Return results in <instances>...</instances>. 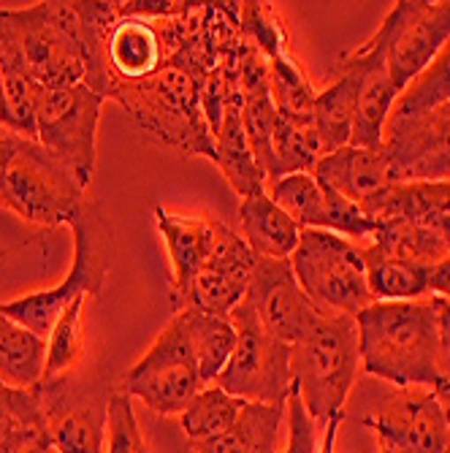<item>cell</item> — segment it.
Returning <instances> with one entry per match:
<instances>
[{
  "label": "cell",
  "instance_id": "1",
  "mask_svg": "<svg viewBox=\"0 0 450 453\" xmlns=\"http://www.w3.org/2000/svg\"><path fill=\"white\" fill-rule=\"evenodd\" d=\"M361 366L396 388H442L437 299L375 302L355 315Z\"/></svg>",
  "mask_w": 450,
  "mask_h": 453
},
{
  "label": "cell",
  "instance_id": "2",
  "mask_svg": "<svg viewBox=\"0 0 450 453\" xmlns=\"http://www.w3.org/2000/svg\"><path fill=\"white\" fill-rule=\"evenodd\" d=\"M0 63L19 68L44 90L81 85L88 55L76 4L0 9Z\"/></svg>",
  "mask_w": 450,
  "mask_h": 453
},
{
  "label": "cell",
  "instance_id": "3",
  "mask_svg": "<svg viewBox=\"0 0 450 453\" xmlns=\"http://www.w3.org/2000/svg\"><path fill=\"white\" fill-rule=\"evenodd\" d=\"M361 372L358 323L350 315L320 312L291 345L294 391L320 429L342 418L345 402Z\"/></svg>",
  "mask_w": 450,
  "mask_h": 453
},
{
  "label": "cell",
  "instance_id": "4",
  "mask_svg": "<svg viewBox=\"0 0 450 453\" xmlns=\"http://www.w3.org/2000/svg\"><path fill=\"white\" fill-rule=\"evenodd\" d=\"M85 188L38 139L0 136V207L33 226L73 223L85 210Z\"/></svg>",
  "mask_w": 450,
  "mask_h": 453
},
{
  "label": "cell",
  "instance_id": "5",
  "mask_svg": "<svg viewBox=\"0 0 450 453\" xmlns=\"http://www.w3.org/2000/svg\"><path fill=\"white\" fill-rule=\"evenodd\" d=\"M291 269L307 299L323 315H350L375 304L361 244L332 231L304 228Z\"/></svg>",
  "mask_w": 450,
  "mask_h": 453
},
{
  "label": "cell",
  "instance_id": "6",
  "mask_svg": "<svg viewBox=\"0 0 450 453\" xmlns=\"http://www.w3.org/2000/svg\"><path fill=\"white\" fill-rule=\"evenodd\" d=\"M71 228H73V264L65 280L50 288V291H35L14 302H0V310L19 326L30 328L41 340H47L52 334V326L57 323V318L79 296L98 299L106 285V274H109L106 228L103 220L98 218V210L85 203V210L79 212Z\"/></svg>",
  "mask_w": 450,
  "mask_h": 453
},
{
  "label": "cell",
  "instance_id": "7",
  "mask_svg": "<svg viewBox=\"0 0 450 453\" xmlns=\"http://www.w3.org/2000/svg\"><path fill=\"white\" fill-rule=\"evenodd\" d=\"M228 318L236 326V348L215 386L244 402L288 404L294 391L291 345L277 340L248 302H241Z\"/></svg>",
  "mask_w": 450,
  "mask_h": 453
},
{
  "label": "cell",
  "instance_id": "8",
  "mask_svg": "<svg viewBox=\"0 0 450 453\" xmlns=\"http://www.w3.org/2000/svg\"><path fill=\"white\" fill-rule=\"evenodd\" d=\"M201 388L207 386L201 383L198 361L190 345L185 318L179 312L119 380L122 394L139 399L147 410L163 418L182 416V410Z\"/></svg>",
  "mask_w": 450,
  "mask_h": 453
},
{
  "label": "cell",
  "instance_id": "9",
  "mask_svg": "<svg viewBox=\"0 0 450 453\" xmlns=\"http://www.w3.org/2000/svg\"><path fill=\"white\" fill-rule=\"evenodd\" d=\"M103 96L90 85L41 90L35 109V139L76 174L88 190L98 160V122Z\"/></svg>",
  "mask_w": 450,
  "mask_h": 453
},
{
  "label": "cell",
  "instance_id": "10",
  "mask_svg": "<svg viewBox=\"0 0 450 453\" xmlns=\"http://www.w3.org/2000/svg\"><path fill=\"white\" fill-rule=\"evenodd\" d=\"M385 50V65L401 90L450 41V0H401L372 35Z\"/></svg>",
  "mask_w": 450,
  "mask_h": 453
},
{
  "label": "cell",
  "instance_id": "11",
  "mask_svg": "<svg viewBox=\"0 0 450 453\" xmlns=\"http://www.w3.org/2000/svg\"><path fill=\"white\" fill-rule=\"evenodd\" d=\"M363 424L375 432L378 453H445L450 440L445 407L434 388H396Z\"/></svg>",
  "mask_w": 450,
  "mask_h": 453
},
{
  "label": "cell",
  "instance_id": "12",
  "mask_svg": "<svg viewBox=\"0 0 450 453\" xmlns=\"http://www.w3.org/2000/svg\"><path fill=\"white\" fill-rule=\"evenodd\" d=\"M256 258L258 256L250 250L248 242L239 236V231L223 223L215 250L210 261L203 264V269L198 272V277L193 280L190 294L179 310L193 307L201 312L228 318L244 299H248L253 272H256Z\"/></svg>",
  "mask_w": 450,
  "mask_h": 453
},
{
  "label": "cell",
  "instance_id": "13",
  "mask_svg": "<svg viewBox=\"0 0 450 453\" xmlns=\"http://www.w3.org/2000/svg\"><path fill=\"white\" fill-rule=\"evenodd\" d=\"M244 302L256 310L258 320L277 340L288 345H294L320 315L301 291L291 261L256 258L253 282Z\"/></svg>",
  "mask_w": 450,
  "mask_h": 453
},
{
  "label": "cell",
  "instance_id": "14",
  "mask_svg": "<svg viewBox=\"0 0 450 453\" xmlns=\"http://www.w3.org/2000/svg\"><path fill=\"white\" fill-rule=\"evenodd\" d=\"M35 396L44 410V424L57 453H103L106 440V402L76 396L71 375L38 383Z\"/></svg>",
  "mask_w": 450,
  "mask_h": 453
},
{
  "label": "cell",
  "instance_id": "15",
  "mask_svg": "<svg viewBox=\"0 0 450 453\" xmlns=\"http://www.w3.org/2000/svg\"><path fill=\"white\" fill-rule=\"evenodd\" d=\"M155 226L163 236L169 253L172 269V304L179 310L190 294V285L210 261L215 244L220 239V220L203 218V215H182L166 207L155 210Z\"/></svg>",
  "mask_w": 450,
  "mask_h": 453
},
{
  "label": "cell",
  "instance_id": "16",
  "mask_svg": "<svg viewBox=\"0 0 450 453\" xmlns=\"http://www.w3.org/2000/svg\"><path fill=\"white\" fill-rule=\"evenodd\" d=\"M361 210L372 220H410L450 250V182H396L361 203Z\"/></svg>",
  "mask_w": 450,
  "mask_h": 453
},
{
  "label": "cell",
  "instance_id": "17",
  "mask_svg": "<svg viewBox=\"0 0 450 453\" xmlns=\"http://www.w3.org/2000/svg\"><path fill=\"white\" fill-rule=\"evenodd\" d=\"M353 55L363 63V81L358 93V106L353 117V134L350 144L363 147V150H380L388 117L393 111V104L399 98V90L385 65V50L378 44L375 38L363 41Z\"/></svg>",
  "mask_w": 450,
  "mask_h": 453
},
{
  "label": "cell",
  "instance_id": "18",
  "mask_svg": "<svg viewBox=\"0 0 450 453\" xmlns=\"http://www.w3.org/2000/svg\"><path fill=\"white\" fill-rule=\"evenodd\" d=\"M312 174L325 185L345 196L353 203H366L383 193L385 188L396 185L391 174V163L388 155L380 150H363V147H342L332 155H325L317 160V166Z\"/></svg>",
  "mask_w": 450,
  "mask_h": 453
},
{
  "label": "cell",
  "instance_id": "19",
  "mask_svg": "<svg viewBox=\"0 0 450 453\" xmlns=\"http://www.w3.org/2000/svg\"><path fill=\"white\" fill-rule=\"evenodd\" d=\"M239 236L258 258L291 261L301 228L288 212L277 207L269 190H261L239 201Z\"/></svg>",
  "mask_w": 450,
  "mask_h": 453
},
{
  "label": "cell",
  "instance_id": "20",
  "mask_svg": "<svg viewBox=\"0 0 450 453\" xmlns=\"http://www.w3.org/2000/svg\"><path fill=\"white\" fill-rule=\"evenodd\" d=\"M212 142H215V163L223 172V177L231 182V188L239 193V198H248L253 193L266 190V174L258 166V160L250 150L248 134L241 126V96L231 98L220 119L212 128Z\"/></svg>",
  "mask_w": 450,
  "mask_h": 453
},
{
  "label": "cell",
  "instance_id": "21",
  "mask_svg": "<svg viewBox=\"0 0 450 453\" xmlns=\"http://www.w3.org/2000/svg\"><path fill=\"white\" fill-rule=\"evenodd\" d=\"M363 71H366L363 63L353 52H347L339 63V76L334 79V85H329L315 96L312 122L329 155L350 144Z\"/></svg>",
  "mask_w": 450,
  "mask_h": 453
},
{
  "label": "cell",
  "instance_id": "22",
  "mask_svg": "<svg viewBox=\"0 0 450 453\" xmlns=\"http://www.w3.org/2000/svg\"><path fill=\"white\" fill-rule=\"evenodd\" d=\"M47 366V340L11 320L0 310V383L17 391H33Z\"/></svg>",
  "mask_w": 450,
  "mask_h": 453
},
{
  "label": "cell",
  "instance_id": "23",
  "mask_svg": "<svg viewBox=\"0 0 450 453\" xmlns=\"http://www.w3.org/2000/svg\"><path fill=\"white\" fill-rule=\"evenodd\" d=\"M285 404L248 402L236 424L207 442H195V453H277Z\"/></svg>",
  "mask_w": 450,
  "mask_h": 453
},
{
  "label": "cell",
  "instance_id": "24",
  "mask_svg": "<svg viewBox=\"0 0 450 453\" xmlns=\"http://www.w3.org/2000/svg\"><path fill=\"white\" fill-rule=\"evenodd\" d=\"M363 250H370L380 258H393V261H413L423 266H434L442 261L450 250L426 228L401 220V218H385L375 220V231L366 239Z\"/></svg>",
  "mask_w": 450,
  "mask_h": 453
},
{
  "label": "cell",
  "instance_id": "25",
  "mask_svg": "<svg viewBox=\"0 0 450 453\" xmlns=\"http://www.w3.org/2000/svg\"><path fill=\"white\" fill-rule=\"evenodd\" d=\"M185 318L190 345L198 361V375L203 386H215L220 372L225 369L233 348H236V326L231 318L212 315V312H201V310H179Z\"/></svg>",
  "mask_w": 450,
  "mask_h": 453
},
{
  "label": "cell",
  "instance_id": "26",
  "mask_svg": "<svg viewBox=\"0 0 450 453\" xmlns=\"http://www.w3.org/2000/svg\"><path fill=\"white\" fill-rule=\"evenodd\" d=\"M325 155L329 152H325L315 122H291L277 114V126L271 136L269 185L288 174H312L317 160Z\"/></svg>",
  "mask_w": 450,
  "mask_h": 453
},
{
  "label": "cell",
  "instance_id": "27",
  "mask_svg": "<svg viewBox=\"0 0 450 453\" xmlns=\"http://www.w3.org/2000/svg\"><path fill=\"white\" fill-rule=\"evenodd\" d=\"M366 280L375 302H416L429 299V272L431 266L413 264V261H393L380 258L370 250H363Z\"/></svg>",
  "mask_w": 450,
  "mask_h": 453
},
{
  "label": "cell",
  "instance_id": "28",
  "mask_svg": "<svg viewBox=\"0 0 450 453\" xmlns=\"http://www.w3.org/2000/svg\"><path fill=\"white\" fill-rule=\"evenodd\" d=\"M244 404L248 402L239 399V396H231L220 386L201 388L193 396V402L182 410V416H179L182 432L187 434L190 445L215 440L236 424Z\"/></svg>",
  "mask_w": 450,
  "mask_h": 453
},
{
  "label": "cell",
  "instance_id": "29",
  "mask_svg": "<svg viewBox=\"0 0 450 453\" xmlns=\"http://www.w3.org/2000/svg\"><path fill=\"white\" fill-rule=\"evenodd\" d=\"M269 63V96L282 119L291 122H312L315 109V90L307 81L299 63L291 52H279L266 60Z\"/></svg>",
  "mask_w": 450,
  "mask_h": 453
},
{
  "label": "cell",
  "instance_id": "30",
  "mask_svg": "<svg viewBox=\"0 0 450 453\" xmlns=\"http://www.w3.org/2000/svg\"><path fill=\"white\" fill-rule=\"evenodd\" d=\"M85 304L88 296H79L52 326V334L47 337V366L41 383H52L71 375V369L85 356Z\"/></svg>",
  "mask_w": 450,
  "mask_h": 453
},
{
  "label": "cell",
  "instance_id": "31",
  "mask_svg": "<svg viewBox=\"0 0 450 453\" xmlns=\"http://www.w3.org/2000/svg\"><path fill=\"white\" fill-rule=\"evenodd\" d=\"M450 104V41L439 55L401 90L393 104V117H416Z\"/></svg>",
  "mask_w": 450,
  "mask_h": 453
},
{
  "label": "cell",
  "instance_id": "32",
  "mask_svg": "<svg viewBox=\"0 0 450 453\" xmlns=\"http://www.w3.org/2000/svg\"><path fill=\"white\" fill-rule=\"evenodd\" d=\"M47 432L44 410L35 391H17L0 383V445Z\"/></svg>",
  "mask_w": 450,
  "mask_h": 453
},
{
  "label": "cell",
  "instance_id": "33",
  "mask_svg": "<svg viewBox=\"0 0 450 453\" xmlns=\"http://www.w3.org/2000/svg\"><path fill=\"white\" fill-rule=\"evenodd\" d=\"M103 453H149L133 410V399L128 394H122L119 388L109 391V402H106Z\"/></svg>",
  "mask_w": 450,
  "mask_h": 453
},
{
  "label": "cell",
  "instance_id": "34",
  "mask_svg": "<svg viewBox=\"0 0 450 453\" xmlns=\"http://www.w3.org/2000/svg\"><path fill=\"white\" fill-rule=\"evenodd\" d=\"M285 418H288V448L282 453H317L320 426L312 421L296 391H291L288 404H285Z\"/></svg>",
  "mask_w": 450,
  "mask_h": 453
},
{
  "label": "cell",
  "instance_id": "35",
  "mask_svg": "<svg viewBox=\"0 0 450 453\" xmlns=\"http://www.w3.org/2000/svg\"><path fill=\"white\" fill-rule=\"evenodd\" d=\"M437 318H439V375L442 388H450V299H437Z\"/></svg>",
  "mask_w": 450,
  "mask_h": 453
},
{
  "label": "cell",
  "instance_id": "36",
  "mask_svg": "<svg viewBox=\"0 0 450 453\" xmlns=\"http://www.w3.org/2000/svg\"><path fill=\"white\" fill-rule=\"evenodd\" d=\"M429 296L450 299V253L442 261H437L429 272Z\"/></svg>",
  "mask_w": 450,
  "mask_h": 453
},
{
  "label": "cell",
  "instance_id": "37",
  "mask_svg": "<svg viewBox=\"0 0 450 453\" xmlns=\"http://www.w3.org/2000/svg\"><path fill=\"white\" fill-rule=\"evenodd\" d=\"M17 453H57V448L52 445V440H50V434L47 432H41V434H35V437H30Z\"/></svg>",
  "mask_w": 450,
  "mask_h": 453
},
{
  "label": "cell",
  "instance_id": "38",
  "mask_svg": "<svg viewBox=\"0 0 450 453\" xmlns=\"http://www.w3.org/2000/svg\"><path fill=\"white\" fill-rule=\"evenodd\" d=\"M342 418H345V416H342ZM342 418H334L329 426L323 429V440H320L317 453H337V432H339V426H342Z\"/></svg>",
  "mask_w": 450,
  "mask_h": 453
},
{
  "label": "cell",
  "instance_id": "39",
  "mask_svg": "<svg viewBox=\"0 0 450 453\" xmlns=\"http://www.w3.org/2000/svg\"><path fill=\"white\" fill-rule=\"evenodd\" d=\"M0 126H4L6 131L9 128V106H6V93H4V71H0Z\"/></svg>",
  "mask_w": 450,
  "mask_h": 453
},
{
  "label": "cell",
  "instance_id": "40",
  "mask_svg": "<svg viewBox=\"0 0 450 453\" xmlns=\"http://www.w3.org/2000/svg\"><path fill=\"white\" fill-rule=\"evenodd\" d=\"M439 399H442V407H445V418H447V426H450V388L439 391Z\"/></svg>",
  "mask_w": 450,
  "mask_h": 453
},
{
  "label": "cell",
  "instance_id": "41",
  "mask_svg": "<svg viewBox=\"0 0 450 453\" xmlns=\"http://www.w3.org/2000/svg\"><path fill=\"white\" fill-rule=\"evenodd\" d=\"M6 134H11V131H6L4 126H0V136H6Z\"/></svg>",
  "mask_w": 450,
  "mask_h": 453
},
{
  "label": "cell",
  "instance_id": "42",
  "mask_svg": "<svg viewBox=\"0 0 450 453\" xmlns=\"http://www.w3.org/2000/svg\"><path fill=\"white\" fill-rule=\"evenodd\" d=\"M445 453H450V440H447V448H445Z\"/></svg>",
  "mask_w": 450,
  "mask_h": 453
}]
</instances>
